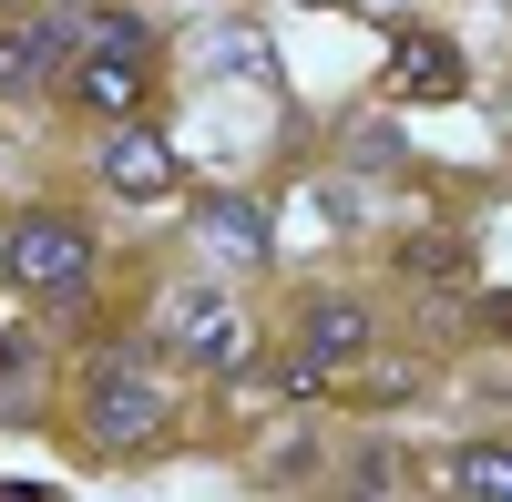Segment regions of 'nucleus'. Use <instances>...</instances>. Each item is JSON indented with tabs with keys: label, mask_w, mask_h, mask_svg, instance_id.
Masks as SVG:
<instances>
[{
	"label": "nucleus",
	"mask_w": 512,
	"mask_h": 502,
	"mask_svg": "<svg viewBox=\"0 0 512 502\" xmlns=\"http://www.w3.org/2000/svg\"><path fill=\"white\" fill-rule=\"evenodd\" d=\"M0 277L21 287V298H72L82 277H93V226L82 216H21V226H0Z\"/></svg>",
	"instance_id": "f257e3e1"
},
{
	"label": "nucleus",
	"mask_w": 512,
	"mask_h": 502,
	"mask_svg": "<svg viewBox=\"0 0 512 502\" xmlns=\"http://www.w3.org/2000/svg\"><path fill=\"white\" fill-rule=\"evenodd\" d=\"M82 421H93V441H113V451H144L164 421H175V390H164L144 359H103V369H93V400H82Z\"/></svg>",
	"instance_id": "f03ea898"
},
{
	"label": "nucleus",
	"mask_w": 512,
	"mask_h": 502,
	"mask_svg": "<svg viewBox=\"0 0 512 502\" xmlns=\"http://www.w3.org/2000/svg\"><path fill=\"white\" fill-rule=\"evenodd\" d=\"M164 349L185 369H236L246 359V318L216 298V287H175V298H164Z\"/></svg>",
	"instance_id": "7ed1b4c3"
},
{
	"label": "nucleus",
	"mask_w": 512,
	"mask_h": 502,
	"mask_svg": "<svg viewBox=\"0 0 512 502\" xmlns=\"http://www.w3.org/2000/svg\"><path fill=\"white\" fill-rule=\"evenodd\" d=\"M62 52H82L72 21H11V31H0V103H31L41 82L62 72Z\"/></svg>",
	"instance_id": "20e7f679"
},
{
	"label": "nucleus",
	"mask_w": 512,
	"mask_h": 502,
	"mask_svg": "<svg viewBox=\"0 0 512 502\" xmlns=\"http://www.w3.org/2000/svg\"><path fill=\"white\" fill-rule=\"evenodd\" d=\"M103 185H113L123 205L175 195V144H164L154 123H113V144H103Z\"/></svg>",
	"instance_id": "39448f33"
},
{
	"label": "nucleus",
	"mask_w": 512,
	"mask_h": 502,
	"mask_svg": "<svg viewBox=\"0 0 512 502\" xmlns=\"http://www.w3.org/2000/svg\"><path fill=\"white\" fill-rule=\"evenodd\" d=\"M297 359H308L318 380H328V369H359V359H369V308L308 298V308H297Z\"/></svg>",
	"instance_id": "423d86ee"
},
{
	"label": "nucleus",
	"mask_w": 512,
	"mask_h": 502,
	"mask_svg": "<svg viewBox=\"0 0 512 502\" xmlns=\"http://www.w3.org/2000/svg\"><path fill=\"white\" fill-rule=\"evenodd\" d=\"M134 93H144V52H113V41H82V62H72V103L82 113H134Z\"/></svg>",
	"instance_id": "0eeeda50"
},
{
	"label": "nucleus",
	"mask_w": 512,
	"mask_h": 502,
	"mask_svg": "<svg viewBox=\"0 0 512 502\" xmlns=\"http://www.w3.org/2000/svg\"><path fill=\"white\" fill-rule=\"evenodd\" d=\"M195 236L216 246L226 267H267V257H277V226H267V205H246V195H205Z\"/></svg>",
	"instance_id": "6e6552de"
},
{
	"label": "nucleus",
	"mask_w": 512,
	"mask_h": 502,
	"mask_svg": "<svg viewBox=\"0 0 512 502\" xmlns=\"http://www.w3.org/2000/svg\"><path fill=\"white\" fill-rule=\"evenodd\" d=\"M441 492L461 502H512V441H461L441 462Z\"/></svg>",
	"instance_id": "1a4fd4ad"
},
{
	"label": "nucleus",
	"mask_w": 512,
	"mask_h": 502,
	"mask_svg": "<svg viewBox=\"0 0 512 502\" xmlns=\"http://www.w3.org/2000/svg\"><path fill=\"white\" fill-rule=\"evenodd\" d=\"M400 82H410V93H441V103H451V93H461V62H451V52H400Z\"/></svg>",
	"instance_id": "9d476101"
},
{
	"label": "nucleus",
	"mask_w": 512,
	"mask_h": 502,
	"mask_svg": "<svg viewBox=\"0 0 512 502\" xmlns=\"http://www.w3.org/2000/svg\"><path fill=\"white\" fill-rule=\"evenodd\" d=\"M52 11H82V0H52Z\"/></svg>",
	"instance_id": "9b49d317"
}]
</instances>
